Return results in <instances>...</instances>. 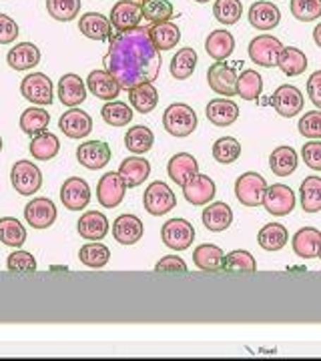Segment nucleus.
Masks as SVG:
<instances>
[{"instance_id":"obj_28","label":"nucleus","mask_w":321,"mask_h":361,"mask_svg":"<svg viewBox=\"0 0 321 361\" xmlns=\"http://www.w3.org/2000/svg\"><path fill=\"white\" fill-rule=\"evenodd\" d=\"M293 253L301 259L317 257L321 249V231L315 227H303L293 235Z\"/></svg>"},{"instance_id":"obj_19","label":"nucleus","mask_w":321,"mask_h":361,"mask_svg":"<svg viewBox=\"0 0 321 361\" xmlns=\"http://www.w3.org/2000/svg\"><path fill=\"white\" fill-rule=\"evenodd\" d=\"M87 89L101 101H116L119 92H121V85L109 71H92L87 77Z\"/></svg>"},{"instance_id":"obj_37","label":"nucleus","mask_w":321,"mask_h":361,"mask_svg":"<svg viewBox=\"0 0 321 361\" xmlns=\"http://www.w3.org/2000/svg\"><path fill=\"white\" fill-rule=\"evenodd\" d=\"M277 66L287 77H299L308 68V56H305V52L299 51L296 47H283L281 54L277 59Z\"/></svg>"},{"instance_id":"obj_30","label":"nucleus","mask_w":321,"mask_h":361,"mask_svg":"<svg viewBox=\"0 0 321 361\" xmlns=\"http://www.w3.org/2000/svg\"><path fill=\"white\" fill-rule=\"evenodd\" d=\"M203 225L209 231L221 233L225 229H229V225L233 223V211L231 207L223 201H215V203H207L203 209Z\"/></svg>"},{"instance_id":"obj_63","label":"nucleus","mask_w":321,"mask_h":361,"mask_svg":"<svg viewBox=\"0 0 321 361\" xmlns=\"http://www.w3.org/2000/svg\"><path fill=\"white\" fill-rule=\"evenodd\" d=\"M141 2H143V0H141Z\"/></svg>"},{"instance_id":"obj_35","label":"nucleus","mask_w":321,"mask_h":361,"mask_svg":"<svg viewBox=\"0 0 321 361\" xmlns=\"http://www.w3.org/2000/svg\"><path fill=\"white\" fill-rule=\"evenodd\" d=\"M297 163L299 161H297L296 149L289 147V145L277 147L269 157V167L277 177H289V175H293L297 169Z\"/></svg>"},{"instance_id":"obj_29","label":"nucleus","mask_w":321,"mask_h":361,"mask_svg":"<svg viewBox=\"0 0 321 361\" xmlns=\"http://www.w3.org/2000/svg\"><path fill=\"white\" fill-rule=\"evenodd\" d=\"M6 63L14 71H28L40 63V49L32 42H20L6 54Z\"/></svg>"},{"instance_id":"obj_18","label":"nucleus","mask_w":321,"mask_h":361,"mask_svg":"<svg viewBox=\"0 0 321 361\" xmlns=\"http://www.w3.org/2000/svg\"><path fill=\"white\" fill-rule=\"evenodd\" d=\"M59 129L63 130L68 139H85L92 130V118H90L89 113L80 111L77 106H71L59 118Z\"/></svg>"},{"instance_id":"obj_24","label":"nucleus","mask_w":321,"mask_h":361,"mask_svg":"<svg viewBox=\"0 0 321 361\" xmlns=\"http://www.w3.org/2000/svg\"><path fill=\"white\" fill-rule=\"evenodd\" d=\"M205 115L215 127H231L239 118V106L231 99H213L207 104Z\"/></svg>"},{"instance_id":"obj_41","label":"nucleus","mask_w":321,"mask_h":361,"mask_svg":"<svg viewBox=\"0 0 321 361\" xmlns=\"http://www.w3.org/2000/svg\"><path fill=\"white\" fill-rule=\"evenodd\" d=\"M78 259H80L83 265H87L90 269H101L111 259V249L103 245V243H99V241H92V243L80 247Z\"/></svg>"},{"instance_id":"obj_40","label":"nucleus","mask_w":321,"mask_h":361,"mask_svg":"<svg viewBox=\"0 0 321 361\" xmlns=\"http://www.w3.org/2000/svg\"><path fill=\"white\" fill-rule=\"evenodd\" d=\"M49 123H51V115L42 106H30L20 115V129L25 135H30V137L47 130Z\"/></svg>"},{"instance_id":"obj_2","label":"nucleus","mask_w":321,"mask_h":361,"mask_svg":"<svg viewBox=\"0 0 321 361\" xmlns=\"http://www.w3.org/2000/svg\"><path fill=\"white\" fill-rule=\"evenodd\" d=\"M197 113L193 111L189 104L185 103H173L169 104L163 113V127L169 135L173 137H189L193 130L197 129Z\"/></svg>"},{"instance_id":"obj_61","label":"nucleus","mask_w":321,"mask_h":361,"mask_svg":"<svg viewBox=\"0 0 321 361\" xmlns=\"http://www.w3.org/2000/svg\"><path fill=\"white\" fill-rule=\"evenodd\" d=\"M0 153H2V137H0Z\"/></svg>"},{"instance_id":"obj_9","label":"nucleus","mask_w":321,"mask_h":361,"mask_svg":"<svg viewBox=\"0 0 321 361\" xmlns=\"http://www.w3.org/2000/svg\"><path fill=\"white\" fill-rule=\"evenodd\" d=\"M163 243L173 251H185L195 241V227L185 219H169L161 229Z\"/></svg>"},{"instance_id":"obj_45","label":"nucleus","mask_w":321,"mask_h":361,"mask_svg":"<svg viewBox=\"0 0 321 361\" xmlns=\"http://www.w3.org/2000/svg\"><path fill=\"white\" fill-rule=\"evenodd\" d=\"M133 109L128 106V104L121 103V101H109V103L104 104L103 109H101V116H103V121L107 125H111V127H127L128 123L133 121Z\"/></svg>"},{"instance_id":"obj_42","label":"nucleus","mask_w":321,"mask_h":361,"mask_svg":"<svg viewBox=\"0 0 321 361\" xmlns=\"http://www.w3.org/2000/svg\"><path fill=\"white\" fill-rule=\"evenodd\" d=\"M171 75L173 78H177V80H185V78H189L195 73V68H197V52L195 49H181L173 59H171Z\"/></svg>"},{"instance_id":"obj_62","label":"nucleus","mask_w":321,"mask_h":361,"mask_svg":"<svg viewBox=\"0 0 321 361\" xmlns=\"http://www.w3.org/2000/svg\"><path fill=\"white\" fill-rule=\"evenodd\" d=\"M317 257H320V259H321V249H320V253H317Z\"/></svg>"},{"instance_id":"obj_44","label":"nucleus","mask_w":321,"mask_h":361,"mask_svg":"<svg viewBox=\"0 0 321 361\" xmlns=\"http://www.w3.org/2000/svg\"><path fill=\"white\" fill-rule=\"evenodd\" d=\"M299 195H301V207L305 213L321 211V177H305L299 187Z\"/></svg>"},{"instance_id":"obj_11","label":"nucleus","mask_w":321,"mask_h":361,"mask_svg":"<svg viewBox=\"0 0 321 361\" xmlns=\"http://www.w3.org/2000/svg\"><path fill=\"white\" fill-rule=\"evenodd\" d=\"M125 193H127V185L116 171L107 173L97 185V199L104 209H115L121 205L125 199Z\"/></svg>"},{"instance_id":"obj_57","label":"nucleus","mask_w":321,"mask_h":361,"mask_svg":"<svg viewBox=\"0 0 321 361\" xmlns=\"http://www.w3.org/2000/svg\"><path fill=\"white\" fill-rule=\"evenodd\" d=\"M18 39V25L11 16L0 14V44H11Z\"/></svg>"},{"instance_id":"obj_7","label":"nucleus","mask_w":321,"mask_h":361,"mask_svg":"<svg viewBox=\"0 0 321 361\" xmlns=\"http://www.w3.org/2000/svg\"><path fill=\"white\" fill-rule=\"evenodd\" d=\"M20 94L26 101H30L37 106H47L54 101V90H52V80L42 73H32L23 78L20 82Z\"/></svg>"},{"instance_id":"obj_59","label":"nucleus","mask_w":321,"mask_h":361,"mask_svg":"<svg viewBox=\"0 0 321 361\" xmlns=\"http://www.w3.org/2000/svg\"><path fill=\"white\" fill-rule=\"evenodd\" d=\"M313 40H315V44L321 49V23L313 28Z\"/></svg>"},{"instance_id":"obj_55","label":"nucleus","mask_w":321,"mask_h":361,"mask_svg":"<svg viewBox=\"0 0 321 361\" xmlns=\"http://www.w3.org/2000/svg\"><path fill=\"white\" fill-rule=\"evenodd\" d=\"M301 157L305 161V165L313 171H321V141L313 139L303 145L301 149Z\"/></svg>"},{"instance_id":"obj_52","label":"nucleus","mask_w":321,"mask_h":361,"mask_svg":"<svg viewBox=\"0 0 321 361\" xmlns=\"http://www.w3.org/2000/svg\"><path fill=\"white\" fill-rule=\"evenodd\" d=\"M291 14L301 23H311L321 16V0H291Z\"/></svg>"},{"instance_id":"obj_58","label":"nucleus","mask_w":321,"mask_h":361,"mask_svg":"<svg viewBox=\"0 0 321 361\" xmlns=\"http://www.w3.org/2000/svg\"><path fill=\"white\" fill-rule=\"evenodd\" d=\"M308 94L309 101L321 109V71H315L308 80Z\"/></svg>"},{"instance_id":"obj_15","label":"nucleus","mask_w":321,"mask_h":361,"mask_svg":"<svg viewBox=\"0 0 321 361\" xmlns=\"http://www.w3.org/2000/svg\"><path fill=\"white\" fill-rule=\"evenodd\" d=\"M77 161L89 171H99L111 161V147L104 141H87L78 145Z\"/></svg>"},{"instance_id":"obj_27","label":"nucleus","mask_w":321,"mask_h":361,"mask_svg":"<svg viewBox=\"0 0 321 361\" xmlns=\"http://www.w3.org/2000/svg\"><path fill=\"white\" fill-rule=\"evenodd\" d=\"M167 173L173 183H177L179 187H183L187 180H191L199 173V163L189 153H177V155L171 157V161H169L167 165Z\"/></svg>"},{"instance_id":"obj_56","label":"nucleus","mask_w":321,"mask_h":361,"mask_svg":"<svg viewBox=\"0 0 321 361\" xmlns=\"http://www.w3.org/2000/svg\"><path fill=\"white\" fill-rule=\"evenodd\" d=\"M157 273H187V263L177 255H165L157 265H155Z\"/></svg>"},{"instance_id":"obj_38","label":"nucleus","mask_w":321,"mask_h":361,"mask_svg":"<svg viewBox=\"0 0 321 361\" xmlns=\"http://www.w3.org/2000/svg\"><path fill=\"white\" fill-rule=\"evenodd\" d=\"M28 149H30V155L35 157L37 161H51V159L59 155L61 141H59L56 135H52L49 130H42V133L32 137Z\"/></svg>"},{"instance_id":"obj_33","label":"nucleus","mask_w":321,"mask_h":361,"mask_svg":"<svg viewBox=\"0 0 321 361\" xmlns=\"http://www.w3.org/2000/svg\"><path fill=\"white\" fill-rule=\"evenodd\" d=\"M223 259H225L223 249L217 245H211V243H203V245H199L193 251L195 267L201 271H207V273L223 269Z\"/></svg>"},{"instance_id":"obj_47","label":"nucleus","mask_w":321,"mask_h":361,"mask_svg":"<svg viewBox=\"0 0 321 361\" xmlns=\"http://www.w3.org/2000/svg\"><path fill=\"white\" fill-rule=\"evenodd\" d=\"M261 90H263V78L253 68H247L237 77V94L245 101H255Z\"/></svg>"},{"instance_id":"obj_43","label":"nucleus","mask_w":321,"mask_h":361,"mask_svg":"<svg viewBox=\"0 0 321 361\" xmlns=\"http://www.w3.org/2000/svg\"><path fill=\"white\" fill-rule=\"evenodd\" d=\"M26 241V229L25 225L14 217H2L0 219V243L8 247H20Z\"/></svg>"},{"instance_id":"obj_60","label":"nucleus","mask_w":321,"mask_h":361,"mask_svg":"<svg viewBox=\"0 0 321 361\" xmlns=\"http://www.w3.org/2000/svg\"><path fill=\"white\" fill-rule=\"evenodd\" d=\"M195 2H199V4H205V2H209V0H195Z\"/></svg>"},{"instance_id":"obj_36","label":"nucleus","mask_w":321,"mask_h":361,"mask_svg":"<svg viewBox=\"0 0 321 361\" xmlns=\"http://www.w3.org/2000/svg\"><path fill=\"white\" fill-rule=\"evenodd\" d=\"M289 241V233L281 223H267L257 235V243L265 251H281Z\"/></svg>"},{"instance_id":"obj_17","label":"nucleus","mask_w":321,"mask_h":361,"mask_svg":"<svg viewBox=\"0 0 321 361\" xmlns=\"http://www.w3.org/2000/svg\"><path fill=\"white\" fill-rule=\"evenodd\" d=\"M25 219L35 229H49L56 221V205L47 197L32 199L25 207Z\"/></svg>"},{"instance_id":"obj_21","label":"nucleus","mask_w":321,"mask_h":361,"mask_svg":"<svg viewBox=\"0 0 321 361\" xmlns=\"http://www.w3.org/2000/svg\"><path fill=\"white\" fill-rule=\"evenodd\" d=\"M143 233H145V227H143V221L137 215L125 213V215L116 217V221L113 223V237L121 245H135V243H139Z\"/></svg>"},{"instance_id":"obj_32","label":"nucleus","mask_w":321,"mask_h":361,"mask_svg":"<svg viewBox=\"0 0 321 361\" xmlns=\"http://www.w3.org/2000/svg\"><path fill=\"white\" fill-rule=\"evenodd\" d=\"M149 37L151 42L155 44V49L161 51H171L179 44L181 40V28L175 23H159V25L149 26Z\"/></svg>"},{"instance_id":"obj_54","label":"nucleus","mask_w":321,"mask_h":361,"mask_svg":"<svg viewBox=\"0 0 321 361\" xmlns=\"http://www.w3.org/2000/svg\"><path fill=\"white\" fill-rule=\"evenodd\" d=\"M299 133L305 137V139H321V111H309L305 115L299 118V125H297Z\"/></svg>"},{"instance_id":"obj_49","label":"nucleus","mask_w":321,"mask_h":361,"mask_svg":"<svg viewBox=\"0 0 321 361\" xmlns=\"http://www.w3.org/2000/svg\"><path fill=\"white\" fill-rule=\"evenodd\" d=\"M223 269L231 271V273H255L257 261L249 251L237 249V251H231L229 255H225Z\"/></svg>"},{"instance_id":"obj_22","label":"nucleus","mask_w":321,"mask_h":361,"mask_svg":"<svg viewBox=\"0 0 321 361\" xmlns=\"http://www.w3.org/2000/svg\"><path fill=\"white\" fill-rule=\"evenodd\" d=\"M87 99V87H85V80L75 75V73H68L59 80V101L64 106H78V104L85 103Z\"/></svg>"},{"instance_id":"obj_10","label":"nucleus","mask_w":321,"mask_h":361,"mask_svg":"<svg viewBox=\"0 0 321 361\" xmlns=\"http://www.w3.org/2000/svg\"><path fill=\"white\" fill-rule=\"evenodd\" d=\"M143 18V8L139 0H119L111 8V26L116 32H127L137 28Z\"/></svg>"},{"instance_id":"obj_1","label":"nucleus","mask_w":321,"mask_h":361,"mask_svg":"<svg viewBox=\"0 0 321 361\" xmlns=\"http://www.w3.org/2000/svg\"><path fill=\"white\" fill-rule=\"evenodd\" d=\"M104 71L128 90L139 82H153L161 73V52L149 37V26H137L127 32H116L103 56Z\"/></svg>"},{"instance_id":"obj_20","label":"nucleus","mask_w":321,"mask_h":361,"mask_svg":"<svg viewBox=\"0 0 321 361\" xmlns=\"http://www.w3.org/2000/svg\"><path fill=\"white\" fill-rule=\"evenodd\" d=\"M247 18L257 30H273L275 26L281 23V13L269 0H259V2L251 4Z\"/></svg>"},{"instance_id":"obj_16","label":"nucleus","mask_w":321,"mask_h":361,"mask_svg":"<svg viewBox=\"0 0 321 361\" xmlns=\"http://www.w3.org/2000/svg\"><path fill=\"white\" fill-rule=\"evenodd\" d=\"M273 109L285 118H291V116L299 115L303 111V94L301 90L293 87V85H281L279 89L273 92Z\"/></svg>"},{"instance_id":"obj_4","label":"nucleus","mask_w":321,"mask_h":361,"mask_svg":"<svg viewBox=\"0 0 321 361\" xmlns=\"http://www.w3.org/2000/svg\"><path fill=\"white\" fill-rule=\"evenodd\" d=\"M11 183H13L16 193L30 197L40 191L42 173L32 161H16L11 169Z\"/></svg>"},{"instance_id":"obj_34","label":"nucleus","mask_w":321,"mask_h":361,"mask_svg":"<svg viewBox=\"0 0 321 361\" xmlns=\"http://www.w3.org/2000/svg\"><path fill=\"white\" fill-rule=\"evenodd\" d=\"M205 51L211 59L215 61H225L227 56H231L235 51V39L229 30H213L205 40Z\"/></svg>"},{"instance_id":"obj_8","label":"nucleus","mask_w":321,"mask_h":361,"mask_svg":"<svg viewBox=\"0 0 321 361\" xmlns=\"http://www.w3.org/2000/svg\"><path fill=\"white\" fill-rule=\"evenodd\" d=\"M261 205L267 209V213L275 215V217H285L296 209V193L291 187L275 183V185H267V191L263 195V203Z\"/></svg>"},{"instance_id":"obj_25","label":"nucleus","mask_w":321,"mask_h":361,"mask_svg":"<svg viewBox=\"0 0 321 361\" xmlns=\"http://www.w3.org/2000/svg\"><path fill=\"white\" fill-rule=\"evenodd\" d=\"M128 101L133 109L141 115L153 113L155 106L159 104V90L155 89L153 82H139L128 89Z\"/></svg>"},{"instance_id":"obj_12","label":"nucleus","mask_w":321,"mask_h":361,"mask_svg":"<svg viewBox=\"0 0 321 361\" xmlns=\"http://www.w3.org/2000/svg\"><path fill=\"white\" fill-rule=\"evenodd\" d=\"M207 80L213 92L221 97H235L237 94V73L235 68L223 61H217L215 65L209 66L207 71Z\"/></svg>"},{"instance_id":"obj_53","label":"nucleus","mask_w":321,"mask_h":361,"mask_svg":"<svg viewBox=\"0 0 321 361\" xmlns=\"http://www.w3.org/2000/svg\"><path fill=\"white\" fill-rule=\"evenodd\" d=\"M6 269L11 273H32L37 271V259L32 257L28 251H14L6 259Z\"/></svg>"},{"instance_id":"obj_23","label":"nucleus","mask_w":321,"mask_h":361,"mask_svg":"<svg viewBox=\"0 0 321 361\" xmlns=\"http://www.w3.org/2000/svg\"><path fill=\"white\" fill-rule=\"evenodd\" d=\"M78 235L87 241H103L109 233V219L101 211H87L77 223Z\"/></svg>"},{"instance_id":"obj_6","label":"nucleus","mask_w":321,"mask_h":361,"mask_svg":"<svg viewBox=\"0 0 321 361\" xmlns=\"http://www.w3.org/2000/svg\"><path fill=\"white\" fill-rule=\"evenodd\" d=\"M249 59L259 66H277V59L283 51L281 40L273 35H259L255 39L249 42Z\"/></svg>"},{"instance_id":"obj_51","label":"nucleus","mask_w":321,"mask_h":361,"mask_svg":"<svg viewBox=\"0 0 321 361\" xmlns=\"http://www.w3.org/2000/svg\"><path fill=\"white\" fill-rule=\"evenodd\" d=\"M47 11L59 23H71L80 13V0H47Z\"/></svg>"},{"instance_id":"obj_3","label":"nucleus","mask_w":321,"mask_h":361,"mask_svg":"<svg viewBox=\"0 0 321 361\" xmlns=\"http://www.w3.org/2000/svg\"><path fill=\"white\" fill-rule=\"evenodd\" d=\"M143 205H145V211L149 215L161 217V215H165L177 207V197L163 180H155L147 187V191L143 195Z\"/></svg>"},{"instance_id":"obj_13","label":"nucleus","mask_w":321,"mask_h":361,"mask_svg":"<svg viewBox=\"0 0 321 361\" xmlns=\"http://www.w3.org/2000/svg\"><path fill=\"white\" fill-rule=\"evenodd\" d=\"M61 201L68 211H83L90 203L89 183L80 177H68L61 187Z\"/></svg>"},{"instance_id":"obj_5","label":"nucleus","mask_w":321,"mask_h":361,"mask_svg":"<svg viewBox=\"0 0 321 361\" xmlns=\"http://www.w3.org/2000/svg\"><path fill=\"white\" fill-rule=\"evenodd\" d=\"M267 191V180L259 173H243L235 180L237 201L245 207H259L263 203V195Z\"/></svg>"},{"instance_id":"obj_26","label":"nucleus","mask_w":321,"mask_h":361,"mask_svg":"<svg viewBox=\"0 0 321 361\" xmlns=\"http://www.w3.org/2000/svg\"><path fill=\"white\" fill-rule=\"evenodd\" d=\"M78 30L90 40H107L111 39V20L101 13H85L78 18Z\"/></svg>"},{"instance_id":"obj_14","label":"nucleus","mask_w":321,"mask_h":361,"mask_svg":"<svg viewBox=\"0 0 321 361\" xmlns=\"http://www.w3.org/2000/svg\"><path fill=\"white\" fill-rule=\"evenodd\" d=\"M181 189H183V197L195 207H203L211 203L213 197L217 195L215 180L207 175H199V173L191 180H187Z\"/></svg>"},{"instance_id":"obj_50","label":"nucleus","mask_w":321,"mask_h":361,"mask_svg":"<svg viewBox=\"0 0 321 361\" xmlns=\"http://www.w3.org/2000/svg\"><path fill=\"white\" fill-rule=\"evenodd\" d=\"M213 14L221 25H237L243 14V4L241 0H215Z\"/></svg>"},{"instance_id":"obj_39","label":"nucleus","mask_w":321,"mask_h":361,"mask_svg":"<svg viewBox=\"0 0 321 361\" xmlns=\"http://www.w3.org/2000/svg\"><path fill=\"white\" fill-rule=\"evenodd\" d=\"M155 135L153 130L145 125H135L133 129L127 130L125 135V147L133 155H145L153 149Z\"/></svg>"},{"instance_id":"obj_31","label":"nucleus","mask_w":321,"mask_h":361,"mask_svg":"<svg viewBox=\"0 0 321 361\" xmlns=\"http://www.w3.org/2000/svg\"><path fill=\"white\" fill-rule=\"evenodd\" d=\"M119 175L123 177L127 187L135 189V187H139V185H143L145 180L149 179V175H151V165H149V161L143 159V157H128V159H125V161L121 163Z\"/></svg>"},{"instance_id":"obj_46","label":"nucleus","mask_w":321,"mask_h":361,"mask_svg":"<svg viewBox=\"0 0 321 361\" xmlns=\"http://www.w3.org/2000/svg\"><path fill=\"white\" fill-rule=\"evenodd\" d=\"M143 18L149 25H159V23H167L173 18V4L171 0H143Z\"/></svg>"},{"instance_id":"obj_48","label":"nucleus","mask_w":321,"mask_h":361,"mask_svg":"<svg viewBox=\"0 0 321 361\" xmlns=\"http://www.w3.org/2000/svg\"><path fill=\"white\" fill-rule=\"evenodd\" d=\"M241 157V145L233 137H221L213 145V159L221 165H231Z\"/></svg>"}]
</instances>
